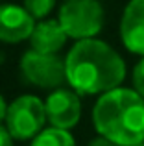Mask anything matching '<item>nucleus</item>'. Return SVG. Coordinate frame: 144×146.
<instances>
[{"instance_id": "obj_1", "label": "nucleus", "mask_w": 144, "mask_h": 146, "mask_svg": "<svg viewBox=\"0 0 144 146\" xmlns=\"http://www.w3.org/2000/svg\"><path fill=\"white\" fill-rule=\"evenodd\" d=\"M67 82L78 94H104L122 83L126 76L124 59L107 43L81 39L65 57Z\"/></svg>"}, {"instance_id": "obj_2", "label": "nucleus", "mask_w": 144, "mask_h": 146, "mask_svg": "<svg viewBox=\"0 0 144 146\" xmlns=\"http://www.w3.org/2000/svg\"><path fill=\"white\" fill-rule=\"evenodd\" d=\"M94 128L122 146L144 143V98L137 91L116 87L98 98L92 111Z\"/></svg>"}, {"instance_id": "obj_3", "label": "nucleus", "mask_w": 144, "mask_h": 146, "mask_svg": "<svg viewBox=\"0 0 144 146\" xmlns=\"http://www.w3.org/2000/svg\"><path fill=\"white\" fill-rule=\"evenodd\" d=\"M57 21L72 39H92L104 28V7L98 0H67Z\"/></svg>"}, {"instance_id": "obj_4", "label": "nucleus", "mask_w": 144, "mask_h": 146, "mask_svg": "<svg viewBox=\"0 0 144 146\" xmlns=\"http://www.w3.org/2000/svg\"><path fill=\"white\" fill-rule=\"evenodd\" d=\"M46 106L37 96L24 94L7 106L6 128L13 135V139H32L43 131L46 122Z\"/></svg>"}, {"instance_id": "obj_5", "label": "nucleus", "mask_w": 144, "mask_h": 146, "mask_svg": "<svg viewBox=\"0 0 144 146\" xmlns=\"http://www.w3.org/2000/svg\"><path fill=\"white\" fill-rule=\"evenodd\" d=\"M20 70L26 82L43 89H59L67 82V63L57 54L30 50L22 56Z\"/></svg>"}, {"instance_id": "obj_6", "label": "nucleus", "mask_w": 144, "mask_h": 146, "mask_svg": "<svg viewBox=\"0 0 144 146\" xmlns=\"http://www.w3.org/2000/svg\"><path fill=\"white\" fill-rule=\"evenodd\" d=\"M46 117L54 128L70 129L81 117V102L78 93L70 89H55L44 102Z\"/></svg>"}, {"instance_id": "obj_7", "label": "nucleus", "mask_w": 144, "mask_h": 146, "mask_svg": "<svg viewBox=\"0 0 144 146\" xmlns=\"http://www.w3.org/2000/svg\"><path fill=\"white\" fill-rule=\"evenodd\" d=\"M33 28V17L26 7L15 4H0V41L2 43H20L30 39Z\"/></svg>"}, {"instance_id": "obj_8", "label": "nucleus", "mask_w": 144, "mask_h": 146, "mask_svg": "<svg viewBox=\"0 0 144 146\" xmlns=\"http://www.w3.org/2000/svg\"><path fill=\"white\" fill-rule=\"evenodd\" d=\"M120 37L129 52L144 56V0H131L120 21Z\"/></svg>"}, {"instance_id": "obj_9", "label": "nucleus", "mask_w": 144, "mask_h": 146, "mask_svg": "<svg viewBox=\"0 0 144 146\" xmlns=\"http://www.w3.org/2000/svg\"><path fill=\"white\" fill-rule=\"evenodd\" d=\"M67 32L59 21H41L35 24L32 35H30V44L32 50L43 54H57L67 43Z\"/></svg>"}, {"instance_id": "obj_10", "label": "nucleus", "mask_w": 144, "mask_h": 146, "mask_svg": "<svg viewBox=\"0 0 144 146\" xmlns=\"http://www.w3.org/2000/svg\"><path fill=\"white\" fill-rule=\"evenodd\" d=\"M32 146H74V137L69 133V129L48 128L33 139Z\"/></svg>"}, {"instance_id": "obj_11", "label": "nucleus", "mask_w": 144, "mask_h": 146, "mask_svg": "<svg viewBox=\"0 0 144 146\" xmlns=\"http://www.w3.org/2000/svg\"><path fill=\"white\" fill-rule=\"evenodd\" d=\"M55 0H24V7L33 19H44L54 9Z\"/></svg>"}, {"instance_id": "obj_12", "label": "nucleus", "mask_w": 144, "mask_h": 146, "mask_svg": "<svg viewBox=\"0 0 144 146\" xmlns=\"http://www.w3.org/2000/svg\"><path fill=\"white\" fill-rule=\"evenodd\" d=\"M133 87H135V91L144 98V56L133 68Z\"/></svg>"}, {"instance_id": "obj_13", "label": "nucleus", "mask_w": 144, "mask_h": 146, "mask_svg": "<svg viewBox=\"0 0 144 146\" xmlns=\"http://www.w3.org/2000/svg\"><path fill=\"white\" fill-rule=\"evenodd\" d=\"M0 146H13V135L4 126H0Z\"/></svg>"}, {"instance_id": "obj_14", "label": "nucleus", "mask_w": 144, "mask_h": 146, "mask_svg": "<svg viewBox=\"0 0 144 146\" xmlns=\"http://www.w3.org/2000/svg\"><path fill=\"white\" fill-rule=\"evenodd\" d=\"M89 146H122V144L115 143V141H111V139H105V137H98V139L90 141Z\"/></svg>"}, {"instance_id": "obj_15", "label": "nucleus", "mask_w": 144, "mask_h": 146, "mask_svg": "<svg viewBox=\"0 0 144 146\" xmlns=\"http://www.w3.org/2000/svg\"><path fill=\"white\" fill-rule=\"evenodd\" d=\"M6 115H7V104L2 98V94H0V122L6 120Z\"/></svg>"}, {"instance_id": "obj_16", "label": "nucleus", "mask_w": 144, "mask_h": 146, "mask_svg": "<svg viewBox=\"0 0 144 146\" xmlns=\"http://www.w3.org/2000/svg\"><path fill=\"white\" fill-rule=\"evenodd\" d=\"M139 146H144V143H142V144H139Z\"/></svg>"}]
</instances>
